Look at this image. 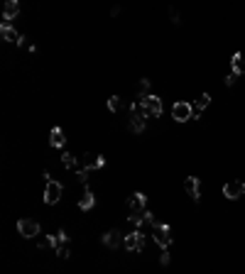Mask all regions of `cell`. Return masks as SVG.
<instances>
[{"mask_svg":"<svg viewBox=\"0 0 245 274\" xmlns=\"http://www.w3.org/2000/svg\"><path fill=\"white\" fill-rule=\"evenodd\" d=\"M152 238H155V242H157L162 250H169V247H172V225L155 220V223H152Z\"/></svg>","mask_w":245,"mask_h":274,"instance_id":"6da1fadb","label":"cell"},{"mask_svg":"<svg viewBox=\"0 0 245 274\" xmlns=\"http://www.w3.org/2000/svg\"><path fill=\"white\" fill-rule=\"evenodd\" d=\"M44 179H47V189H44V204L47 206H54L59 204L61 194H64V186H61L59 181H54L47 171H44Z\"/></svg>","mask_w":245,"mask_h":274,"instance_id":"7a4b0ae2","label":"cell"},{"mask_svg":"<svg viewBox=\"0 0 245 274\" xmlns=\"http://www.w3.org/2000/svg\"><path fill=\"white\" fill-rule=\"evenodd\" d=\"M145 125H147V115H145L142 105L132 103L130 105V130L132 133H145Z\"/></svg>","mask_w":245,"mask_h":274,"instance_id":"3957f363","label":"cell"},{"mask_svg":"<svg viewBox=\"0 0 245 274\" xmlns=\"http://www.w3.org/2000/svg\"><path fill=\"white\" fill-rule=\"evenodd\" d=\"M140 105H142V110H145L147 118H160V115H162V98H157L155 93L145 96V98L140 101Z\"/></svg>","mask_w":245,"mask_h":274,"instance_id":"277c9868","label":"cell"},{"mask_svg":"<svg viewBox=\"0 0 245 274\" xmlns=\"http://www.w3.org/2000/svg\"><path fill=\"white\" fill-rule=\"evenodd\" d=\"M172 118L177 123H186V120H194V105L186 103V101H177L172 105Z\"/></svg>","mask_w":245,"mask_h":274,"instance_id":"5b68a950","label":"cell"},{"mask_svg":"<svg viewBox=\"0 0 245 274\" xmlns=\"http://www.w3.org/2000/svg\"><path fill=\"white\" fill-rule=\"evenodd\" d=\"M17 233L30 240V238H37V235L42 233V228H40V223L32 220V218H20V220H17Z\"/></svg>","mask_w":245,"mask_h":274,"instance_id":"8992f818","label":"cell"},{"mask_svg":"<svg viewBox=\"0 0 245 274\" xmlns=\"http://www.w3.org/2000/svg\"><path fill=\"white\" fill-rule=\"evenodd\" d=\"M122 247L130 250V252H142L145 250V233L140 228H135L130 235H125V245Z\"/></svg>","mask_w":245,"mask_h":274,"instance_id":"52a82bcc","label":"cell"},{"mask_svg":"<svg viewBox=\"0 0 245 274\" xmlns=\"http://www.w3.org/2000/svg\"><path fill=\"white\" fill-rule=\"evenodd\" d=\"M54 252H57L59 260H66V257L71 255V242H69L66 230H59V233L54 235Z\"/></svg>","mask_w":245,"mask_h":274,"instance_id":"ba28073f","label":"cell"},{"mask_svg":"<svg viewBox=\"0 0 245 274\" xmlns=\"http://www.w3.org/2000/svg\"><path fill=\"white\" fill-rule=\"evenodd\" d=\"M223 196L231 199V201H236V199L245 196V181H238V179L226 181V184H223Z\"/></svg>","mask_w":245,"mask_h":274,"instance_id":"9c48e42d","label":"cell"},{"mask_svg":"<svg viewBox=\"0 0 245 274\" xmlns=\"http://www.w3.org/2000/svg\"><path fill=\"white\" fill-rule=\"evenodd\" d=\"M103 245L108 247V250H118L125 245V235H122L121 230H108V233H103Z\"/></svg>","mask_w":245,"mask_h":274,"instance_id":"30bf717a","label":"cell"},{"mask_svg":"<svg viewBox=\"0 0 245 274\" xmlns=\"http://www.w3.org/2000/svg\"><path fill=\"white\" fill-rule=\"evenodd\" d=\"M127 208H130V213H142V210H147V196H145L142 191L130 194V196H127Z\"/></svg>","mask_w":245,"mask_h":274,"instance_id":"8fae6325","label":"cell"},{"mask_svg":"<svg viewBox=\"0 0 245 274\" xmlns=\"http://www.w3.org/2000/svg\"><path fill=\"white\" fill-rule=\"evenodd\" d=\"M184 189H186V194L191 196L194 204L201 201V181H199V176H186L184 179Z\"/></svg>","mask_w":245,"mask_h":274,"instance_id":"7c38bea8","label":"cell"},{"mask_svg":"<svg viewBox=\"0 0 245 274\" xmlns=\"http://www.w3.org/2000/svg\"><path fill=\"white\" fill-rule=\"evenodd\" d=\"M0 37H2L5 42H15V44L22 42V34L12 27V22H5V20L0 22Z\"/></svg>","mask_w":245,"mask_h":274,"instance_id":"4fadbf2b","label":"cell"},{"mask_svg":"<svg viewBox=\"0 0 245 274\" xmlns=\"http://www.w3.org/2000/svg\"><path fill=\"white\" fill-rule=\"evenodd\" d=\"M103 167H106V159L101 154H91V152L83 154V169L93 171V169H103Z\"/></svg>","mask_w":245,"mask_h":274,"instance_id":"5bb4252c","label":"cell"},{"mask_svg":"<svg viewBox=\"0 0 245 274\" xmlns=\"http://www.w3.org/2000/svg\"><path fill=\"white\" fill-rule=\"evenodd\" d=\"M127 220H130V225H135V228H140V225H145V223H155V215L150 213V210H142V213H130L127 215Z\"/></svg>","mask_w":245,"mask_h":274,"instance_id":"9a60e30c","label":"cell"},{"mask_svg":"<svg viewBox=\"0 0 245 274\" xmlns=\"http://www.w3.org/2000/svg\"><path fill=\"white\" fill-rule=\"evenodd\" d=\"M17 15H20V2H17V0H7L5 7H2V20H5V22H12Z\"/></svg>","mask_w":245,"mask_h":274,"instance_id":"2e32d148","label":"cell"},{"mask_svg":"<svg viewBox=\"0 0 245 274\" xmlns=\"http://www.w3.org/2000/svg\"><path fill=\"white\" fill-rule=\"evenodd\" d=\"M208 103H211V96H208V93H201V96L196 98V103H194V120L201 118V113L208 108Z\"/></svg>","mask_w":245,"mask_h":274,"instance_id":"e0dca14e","label":"cell"},{"mask_svg":"<svg viewBox=\"0 0 245 274\" xmlns=\"http://www.w3.org/2000/svg\"><path fill=\"white\" fill-rule=\"evenodd\" d=\"M49 144H52L54 149H61V147L66 144V137H64V130H61V128H52V133H49Z\"/></svg>","mask_w":245,"mask_h":274,"instance_id":"ac0fdd59","label":"cell"},{"mask_svg":"<svg viewBox=\"0 0 245 274\" xmlns=\"http://www.w3.org/2000/svg\"><path fill=\"white\" fill-rule=\"evenodd\" d=\"M93 206H96V196H93V191H91V189H86V191H83V196L79 199V208H81V210H91Z\"/></svg>","mask_w":245,"mask_h":274,"instance_id":"d6986e66","label":"cell"},{"mask_svg":"<svg viewBox=\"0 0 245 274\" xmlns=\"http://www.w3.org/2000/svg\"><path fill=\"white\" fill-rule=\"evenodd\" d=\"M231 71H233V73H238V76L245 71V57L241 54V52H236V54H233V59H231Z\"/></svg>","mask_w":245,"mask_h":274,"instance_id":"ffe728a7","label":"cell"},{"mask_svg":"<svg viewBox=\"0 0 245 274\" xmlns=\"http://www.w3.org/2000/svg\"><path fill=\"white\" fill-rule=\"evenodd\" d=\"M61 162H64V167H66V169H76V157H74V154L64 152V154H61Z\"/></svg>","mask_w":245,"mask_h":274,"instance_id":"44dd1931","label":"cell"},{"mask_svg":"<svg viewBox=\"0 0 245 274\" xmlns=\"http://www.w3.org/2000/svg\"><path fill=\"white\" fill-rule=\"evenodd\" d=\"M121 96H111V98H108V110H111V113H116V110H121Z\"/></svg>","mask_w":245,"mask_h":274,"instance_id":"7402d4cb","label":"cell"},{"mask_svg":"<svg viewBox=\"0 0 245 274\" xmlns=\"http://www.w3.org/2000/svg\"><path fill=\"white\" fill-rule=\"evenodd\" d=\"M37 245H40L42 250H44V247H52V250H54V235H47V238H40V240H37Z\"/></svg>","mask_w":245,"mask_h":274,"instance_id":"603a6c76","label":"cell"},{"mask_svg":"<svg viewBox=\"0 0 245 274\" xmlns=\"http://www.w3.org/2000/svg\"><path fill=\"white\" fill-rule=\"evenodd\" d=\"M145 96H150V78H142V81H140V101H142Z\"/></svg>","mask_w":245,"mask_h":274,"instance_id":"cb8c5ba5","label":"cell"},{"mask_svg":"<svg viewBox=\"0 0 245 274\" xmlns=\"http://www.w3.org/2000/svg\"><path fill=\"white\" fill-rule=\"evenodd\" d=\"M88 174H91L88 169H76V179H79L81 184H88Z\"/></svg>","mask_w":245,"mask_h":274,"instance_id":"d4e9b609","label":"cell"},{"mask_svg":"<svg viewBox=\"0 0 245 274\" xmlns=\"http://www.w3.org/2000/svg\"><path fill=\"white\" fill-rule=\"evenodd\" d=\"M169 17H172V22H174V25H179V22H182V20H179V12H177L174 7H169Z\"/></svg>","mask_w":245,"mask_h":274,"instance_id":"484cf974","label":"cell"},{"mask_svg":"<svg viewBox=\"0 0 245 274\" xmlns=\"http://www.w3.org/2000/svg\"><path fill=\"white\" fill-rule=\"evenodd\" d=\"M236 81H238V73H233V71H231V73L226 76V86H233Z\"/></svg>","mask_w":245,"mask_h":274,"instance_id":"4316f807","label":"cell"},{"mask_svg":"<svg viewBox=\"0 0 245 274\" xmlns=\"http://www.w3.org/2000/svg\"><path fill=\"white\" fill-rule=\"evenodd\" d=\"M162 265H169V250H162Z\"/></svg>","mask_w":245,"mask_h":274,"instance_id":"83f0119b","label":"cell"}]
</instances>
